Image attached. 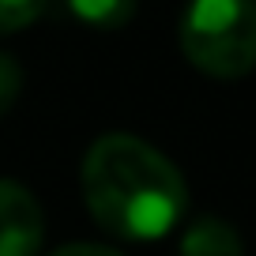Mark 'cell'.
Wrapping results in <instances>:
<instances>
[{
  "instance_id": "6da1fadb",
  "label": "cell",
  "mask_w": 256,
  "mask_h": 256,
  "mask_svg": "<svg viewBox=\"0 0 256 256\" xmlns=\"http://www.w3.org/2000/svg\"><path fill=\"white\" fill-rule=\"evenodd\" d=\"M80 184L94 222L124 241L166 238L188 208L181 170L128 132H110L90 144Z\"/></svg>"
},
{
  "instance_id": "5b68a950",
  "label": "cell",
  "mask_w": 256,
  "mask_h": 256,
  "mask_svg": "<svg viewBox=\"0 0 256 256\" xmlns=\"http://www.w3.org/2000/svg\"><path fill=\"white\" fill-rule=\"evenodd\" d=\"M68 8L80 23L94 30H120L136 16V0H68Z\"/></svg>"
},
{
  "instance_id": "7a4b0ae2",
  "label": "cell",
  "mask_w": 256,
  "mask_h": 256,
  "mask_svg": "<svg viewBox=\"0 0 256 256\" xmlns=\"http://www.w3.org/2000/svg\"><path fill=\"white\" fill-rule=\"evenodd\" d=\"M181 49L204 76H248L256 68V0H192L181 16Z\"/></svg>"
},
{
  "instance_id": "ba28073f",
  "label": "cell",
  "mask_w": 256,
  "mask_h": 256,
  "mask_svg": "<svg viewBox=\"0 0 256 256\" xmlns=\"http://www.w3.org/2000/svg\"><path fill=\"white\" fill-rule=\"evenodd\" d=\"M53 256H124V252H117V248H110V245H87V241H80V245L56 248Z\"/></svg>"
},
{
  "instance_id": "52a82bcc",
  "label": "cell",
  "mask_w": 256,
  "mask_h": 256,
  "mask_svg": "<svg viewBox=\"0 0 256 256\" xmlns=\"http://www.w3.org/2000/svg\"><path fill=\"white\" fill-rule=\"evenodd\" d=\"M19 90H23V68L16 56L0 53V117L19 102Z\"/></svg>"
},
{
  "instance_id": "3957f363",
  "label": "cell",
  "mask_w": 256,
  "mask_h": 256,
  "mask_svg": "<svg viewBox=\"0 0 256 256\" xmlns=\"http://www.w3.org/2000/svg\"><path fill=\"white\" fill-rule=\"evenodd\" d=\"M46 238V215L34 192L0 177V256H38Z\"/></svg>"
},
{
  "instance_id": "8992f818",
  "label": "cell",
  "mask_w": 256,
  "mask_h": 256,
  "mask_svg": "<svg viewBox=\"0 0 256 256\" xmlns=\"http://www.w3.org/2000/svg\"><path fill=\"white\" fill-rule=\"evenodd\" d=\"M46 8H49V0H0V38L38 23L46 16Z\"/></svg>"
},
{
  "instance_id": "277c9868",
  "label": "cell",
  "mask_w": 256,
  "mask_h": 256,
  "mask_svg": "<svg viewBox=\"0 0 256 256\" xmlns=\"http://www.w3.org/2000/svg\"><path fill=\"white\" fill-rule=\"evenodd\" d=\"M181 256H245V245H241V234L226 218L204 215L184 230Z\"/></svg>"
}]
</instances>
